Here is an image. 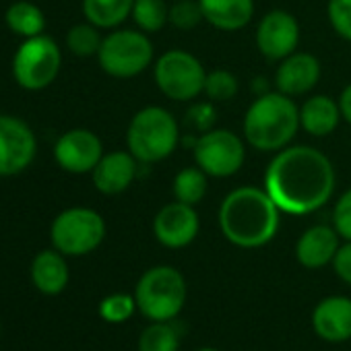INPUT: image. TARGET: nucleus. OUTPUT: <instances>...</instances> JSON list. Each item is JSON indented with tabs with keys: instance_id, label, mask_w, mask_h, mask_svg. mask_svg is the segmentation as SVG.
<instances>
[{
	"instance_id": "obj_1",
	"label": "nucleus",
	"mask_w": 351,
	"mask_h": 351,
	"mask_svg": "<svg viewBox=\"0 0 351 351\" xmlns=\"http://www.w3.org/2000/svg\"><path fill=\"white\" fill-rule=\"evenodd\" d=\"M332 161L310 145H289L275 153L265 169V191L287 215H310L335 193Z\"/></svg>"
},
{
	"instance_id": "obj_2",
	"label": "nucleus",
	"mask_w": 351,
	"mask_h": 351,
	"mask_svg": "<svg viewBox=\"0 0 351 351\" xmlns=\"http://www.w3.org/2000/svg\"><path fill=\"white\" fill-rule=\"evenodd\" d=\"M281 209L265 189L240 186L226 195L219 207V228L228 242L238 248H261L279 230Z\"/></svg>"
},
{
	"instance_id": "obj_3",
	"label": "nucleus",
	"mask_w": 351,
	"mask_h": 351,
	"mask_svg": "<svg viewBox=\"0 0 351 351\" xmlns=\"http://www.w3.org/2000/svg\"><path fill=\"white\" fill-rule=\"evenodd\" d=\"M300 108L281 91L258 95L244 114V141L261 153H277L295 138L300 130Z\"/></svg>"
},
{
	"instance_id": "obj_4",
	"label": "nucleus",
	"mask_w": 351,
	"mask_h": 351,
	"mask_svg": "<svg viewBox=\"0 0 351 351\" xmlns=\"http://www.w3.org/2000/svg\"><path fill=\"white\" fill-rule=\"evenodd\" d=\"M180 143V124L161 106L138 110L126 128V149L138 163L151 165L167 159Z\"/></svg>"
},
{
	"instance_id": "obj_5",
	"label": "nucleus",
	"mask_w": 351,
	"mask_h": 351,
	"mask_svg": "<svg viewBox=\"0 0 351 351\" xmlns=\"http://www.w3.org/2000/svg\"><path fill=\"white\" fill-rule=\"evenodd\" d=\"M184 275L167 265L151 267L136 283L134 300L143 316L153 322H169L186 304Z\"/></svg>"
},
{
	"instance_id": "obj_6",
	"label": "nucleus",
	"mask_w": 351,
	"mask_h": 351,
	"mask_svg": "<svg viewBox=\"0 0 351 351\" xmlns=\"http://www.w3.org/2000/svg\"><path fill=\"white\" fill-rule=\"evenodd\" d=\"M95 58L106 75L114 79H132L151 66L155 48L149 34L141 29H112L104 36Z\"/></svg>"
},
{
	"instance_id": "obj_7",
	"label": "nucleus",
	"mask_w": 351,
	"mask_h": 351,
	"mask_svg": "<svg viewBox=\"0 0 351 351\" xmlns=\"http://www.w3.org/2000/svg\"><path fill=\"white\" fill-rule=\"evenodd\" d=\"M60 69H62L60 46L46 34L23 40L11 62L13 79L25 91L48 89L58 79Z\"/></svg>"
},
{
	"instance_id": "obj_8",
	"label": "nucleus",
	"mask_w": 351,
	"mask_h": 351,
	"mask_svg": "<svg viewBox=\"0 0 351 351\" xmlns=\"http://www.w3.org/2000/svg\"><path fill=\"white\" fill-rule=\"evenodd\" d=\"M106 238L104 217L89 207H69L50 226L52 248L64 256H85L101 246Z\"/></svg>"
},
{
	"instance_id": "obj_9",
	"label": "nucleus",
	"mask_w": 351,
	"mask_h": 351,
	"mask_svg": "<svg viewBox=\"0 0 351 351\" xmlns=\"http://www.w3.org/2000/svg\"><path fill=\"white\" fill-rule=\"evenodd\" d=\"M207 71L201 60L186 50H169L153 64L157 89L171 101H195L203 95Z\"/></svg>"
},
{
	"instance_id": "obj_10",
	"label": "nucleus",
	"mask_w": 351,
	"mask_h": 351,
	"mask_svg": "<svg viewBox=\"0 0 351 351\" xmlns=\"http://www.w3.org/2000/svg\"><path fill=\"white\" fill-rule=\"evenodd\" d=\"M193 157L209 178H230L246 161V143L234 130L213 128L195 138Z\"/></svg>"
},
{
	"instance_id": "obj_11",
	"label": "nucleus",
	"mask_w": 351,
	"mask_h": 351,
	"mask_svg": "<svg viewBox=\"0 0 351 351\" xmlns=\"http://www.w3.org/2000/svg\"><path fill=\"white\" fill-rule=\"evenodd\" d=\"M38 155L34 128L19 116L0 114V178L25 171Z\"/></svg>"
},
{
	"instance_id": "obj_12",
	"label": "nucleus",
	"mask_w": 351,
	"mask_h": 351,
	"mask_svg": "<svg viewBox=\"0 0 351 351\" xmlns=\"http://www.w3.org/2000/svg\"><path fill=\"white\" fill-rule=\"evenodd\" d=\"M104 153L101 138L89 128H71L62 132L52 151L56 165L75 176L91 173Z\"/></svg>"
},
{
	"instance_id": "obj_13",
	"label": "nucleus",
	"mask_w": 351,
	"mask_h": 351,
	"mask_svg": "<svg viewBox=\"0 0 351 351\" xmlns=\"http://www.w3.org/2000/svg\"><path fill=\"white\" fill-rule=\"evenodd\" d=\"M256 48L273 62H281L298 50L300 44V23L298 19L281 9L267 13L256 25Z\"/></svg>"
},
{
	"instance_id": "obj_14",
	"label": "nucleus",
	"mask_w": 351,
	"mask_h": 351,
	"mask_svg": "<svg viewBox=\"0 0 351 351\" xmlns=\"http://www.w3.org/2000/svg\"><path fill=\"white\" fill-rule=\"evenodd\" d=\"M201 230L199 213L193 205L173 201L163 205L153 219V234L165 248L178 250L195 242Z\"/></svg>"
},
{
	"instance_id": "obj_15",
	"label": "nucleus",
	"mask_w": 351,
	"mask_h": 351,
	"mask_svg": "<svg viewBox=\"0 0 351 351\" xmlns=\"http://www.w3.org/2000/svg\"><path fill=\"white\" fill-rule=\"evenodd\" d=\"M136 171H138V161L128 149L110 151L104 153L97 165L93 167L91 180L97 193L106 197H116L130 189V184L136 178Z\"/></svg>"
},
{
	"instance_id": "obj_16",
	"label": "nucleus",
	"mask_w": 351,
	"mask_h": 351,
	"mask_svg": "<svg viewBox=\"0 0 351 351\" xmlns=\"http://www.w3.org/2000/svg\"><path fill=\"white\" fill-rule=\"evenodd\" d=\"M320 60L308 52H293L287 58H283L275 71V87L277 91L289 95V97H300L310 93L318 81H320Z\"/></svg>"
},
{
	"instance_id": "obj_17",
	"label": "nucleus",
	"mask_w": 351,
	"mask_h": 351,
	"mask_svg": "<svg viewBox=\"0 0 351 351\" xmlns=\"http://www.w3.org/2000/svg\"><path fill=\"white\" fill-rule=\"evenodd\" d=\"M312 326L314 332L328 343L351 339V300L343 295L322 300L312 312Z\"/></svg>"
},
{
	"instance_id": "obj_18",
	"label": "nucleus",
	"mask_w": 351,
	"mask_h": 351,
	"mask_svg": "<svg viewBox=\"0 0 351 351\" xmlns=\"http://www.w3.org/2000/svg\"><path fill=\"white\" fill-rule=\"evenodd\" d=\"M339 234L332 226H312L308 228L298 244H295V258L306 269H322L332 263L339 250Z\"/></svg>"
},
{
	"instance_id": "obj_19",
	"label": "nucleus",
	"mask_w": 351,
	"mask_h": 351,
	"mask_svg": "<svg viewBox=\"0 0 351 351\" xmlns=\"http://www.w3.org/2000/svg\"><path fill=\"white\" fill-rule=\"evenodd\" d=\"M32 283L44 295H60L71 279L66 256L56 248L40 250L32 261Z\"/></svg>"
},
{
	"instance_id": "obj_20",
	"label": "nucleus",
	"mask_w": 351,
	"mask_h": 351,
	"mask_svg": "<svg viewBox=\"0 0 351 351\" xmlns=\"http://www.w3.org/2000/svg\"><path fill=\"white\" fill-rule=\"evenodd\" d=\"M341 120L343 116L339 99H332L324 93L312 95L300 106V126L310 136L322 138L332 134Z\"/></svg>"
},
{
	"instance_id": "obj_21",
	"label": "nucleus",
	"mask_w": 351,
	"mask_h": 351,
	"mask_svg": "<svg viewBox=\"0 0 351 351\" xmlns=\"http://www.w3.org/2000/svg\"><path fill=\"white\" fill-rule=\"evenodd\" d=\"M205 21L219 32H240L254 17V0H199Z\"/></svg>"
},
{
	"instance_id": "obj_22",
	"label": "nucleus",
	"mask_w": 351,
	"mask_h": 351,
	"mask_svg": "<svg viewBox=\"0 0 351 351\" xmlns=\"http://www.w3.org/2000/svg\"><path fill=\"white\" fill-rule=\"evenodd\" d=\"M134 0H83L85 21L99 29H118L132 15Z\"/></svg>"
},
{
	"instance_id": "obj_23",
	"label": "nucleus",
	"mask_w": 351,
	"mask_h": 351,
	"mask_svg": "<svg viewBox=\"0 0 351 351\" xmlns=\"http://www.w3.org/2000/svg\"><path fill=\"white\" fill-rule=\"evenodd\" d=\"M7 27L21 40L42 36L46 32V13L29 0H17L5 11Z\"/></svg>"
},
{
	"instance_id": "obj_24",
	"label": "nucleus",
	"mask_w": 351,
	"mask_h": 351,
	"mask_svg": "<svg viewBox=\"0 0 351 351\" xmlns=\"http://www.w3.org/2000/svg\"><path fill=\"white\" fill-rule=\"evenodd\" d=\"M207 189H209V176L199 165L180 169L176 173L173 184H171L173 199L186 205H193V207H197L205 199Z\"/></svg>"
},
{
	"instance_id": "obj_25",
	"label": "nucleus",
	"mask_w": 351,
	"mask_h": 351,
	"mask_svg": "<svg viewBox=\"0 0 351 351\" xmlns=\"http://www.w3.org/2000/svg\"><path fill=\"white\" fill-rule=\"evenodd\" d=\"M136 29L145 34H157L169 23V7L165 0H134L132 15Z\"/></svg>"
},
{
	"instance_id": "obj_26",
	"label": "nucleus",
	"mask_w": 351,
	"mask_h": 351,
	"mask_svg": "<svg viewBox=\"0 0 351 351\" xmlns=\"http://www.w3.org/2000/svg\"><path fill=\"white\" fill-rule=\"evenodd\" d=\"M104 36L101 29L95 27L93 23L85 21V23H77L66 32V48L71 54H75L77 58H91L97 56L99 48H101Z\"/></svg>"
},
{
	"instance_id": "obj_27",
	"label": "nucleus",
	"mask_w": 351,
	"mask_h": 351,
	"mask_svg": "<svg viewBox=\"0 0 351 351\" xmlns=\"http://www.w3.org/2000/svg\"><path fill=\"white\" fill-rule=\"evenodd\" d=\"M238 89H240V83L234 73H230L228 69H215V71H209L205 77L203 95L213 104H221V101H230L232 97H236Z\"/></svg>"
},
{
	"instance_id": "obj_28",
	"label": "nucleus",
	"mask_w": 351,
	"mask_h": 351,
	"mask_svg": "<svg viewBox=\"0 0 351 351\" xmlns=\"http://www.w3.org/2000/svg\"><path fill=\"white\" fill-rule=\"evenodd\" d=\"M138 351H178V332L167 322L149 324L138 337Z\"/></svg>"
},
{
	"instance_id": "obj_29",
	"label": "nucleus",
	"mask_w": 351,
	"mask_h": 351,
	"mask_svg": "<svg viewBox=\"0 0 351 351\" xmlns=\"http://www.w3.org/2000/svg\"><path fill=\"white\" fill-rule=\"evenodd\" d=\"M201 21H205V17L199 0H173V5L169 7V23L176 29L189 32L201 25Z\"/></svg>"
},
{
	"instance_id": "obj_30",
	"label": "nucleus",
	"mask_w": 351,
	"mask_h": 351,
	"mask_svg": "<svg viewBox=\"0 0 351 351\" xmlns=\"http://www.w3.org/2000/svg\"><path fill=\"white\" fill-rule=\"evenodd\" d=\"M136 310L134 295L128 293H112L99 302V316L108 322H124Z\"/></svg>"
},
{
	"instance_id": "obj_31",
	"label": "nucleus",
	"mask_w": 351,
	"mask_h": 351,
	"mask_svg": "<svg viewBox=\"0 0 351 351\" xmlns=\"http://www.w3.org/2000/svg\"><path fill=\"white\" fill-rule=\"evenodd\" d=\"M326 17L332 32L341 40L351 42V0H328Z\"/></svg>"
},
{
	"instance_id": "obj_32",
	"label": "nucleus",
	"mask_w": 351,
	"mask_h": 351,
	"mask_svg": "<svg viewBox=\"0 0 351 351\" xmlns=\"http://www.w3.org/2000/svg\"><path fill=\"white\" fill-rule=\"evenodd\" d=\"M186 126L199 134H205L209 130L215 128L217 122V110L213 101H197L189 108L186 118H184Z\"/></svg>"
},
{
	"instance_id": "obj_33",
	"label": "nucleus",
	"mask_w": 351,
	"mask_h": 351,
	"mask_svg": "<svg viewBox=\"0 0 351 351\" xmlns=\"http://www.w3.org/2000/svg\"><path fill=\"white\" fill-rule=\"evenodd\" d=\"M332 228L337 230V234L345 242H351V189L345 191L339 197V201L335 203V209H332Z\"/></svg>"
},
{
	"instance_id": "obj_34",
	"label": "nucleus",
	"mask_w": 351,
	"mask_h": 351,
	"mask_svg": "<svg viewBox=\"0 0 351 351\" xmlns=\"http://www.w3.org/2000/svg\"><path fill=\"white\" fill-rule=\"evenodd\" d=\"M332 267H335V273L339 275V279L345 281L347 285H351V242H345L339 246V250L332 258Z\"/></svg>"
},
{
	"instance_id": "obj_35",
	"label": "nucleus",
	"mask_w": 351,
	"mask_h": 351,
	"mask_svg": "<svg viewBox=\"0 0 351 351\" xmlns=\"http://www.w3.org/2000/svg\"><path fill=\"white\" fill-rule=\"evenodd\" d=\"M339 108H341L343 120L351 124V83L341 91V95H339Z\"/></svg>"
},
{
	"instance_id": "obj_36",
	"label": "nucleus",
	"mask_w": 351,
	"mask_h": 351,
	"mask_svg": "<svg viewBox=\"0 0 351 351\" xmlns=\"http://www.w3.org/2000/svg\"><path fill=\"white\" fill-rule=\"evenodd\" d=\"M199 351H217V349H211V347H205V349H199Z\"/></svg>"
}]
</instances>
